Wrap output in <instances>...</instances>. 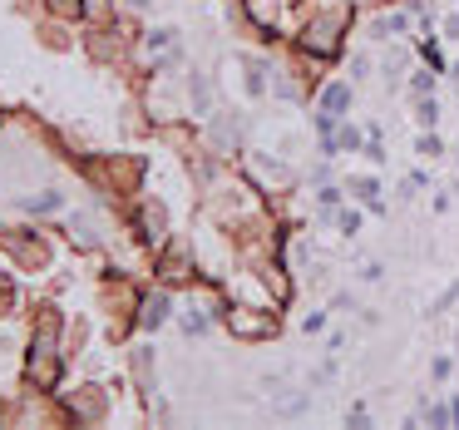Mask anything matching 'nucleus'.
I'll return each instance as SVG.
<instances>
[{
  "label": "nucleus",
  "mask_w": 459,
  "mask_h": 430,
  "mask_svg": "<svg viewBox=\"0 0 459 430\" xmlns=\"http://www.w3.org/2000/svg\"><path fill=\"white\" fill-rule=\"evenodd\" d=\"M356 193H361L371 208H380V183H375V178H361V183H356Z\"/></svg>",
  "instance_id": "9d476101"
},
{
  "label": "nucleus",
  "mask_w": 459,
  "mask_h": 430,
  "mask_svg": "<svg viewBox=\"0 0 459 430\" xmlns=\"http://www.w3.org/2000/svg\"><path fill=\"white\" fill-rule=\"evenodd\" d=\"M79 15H84V20H109V0H84Z\"/></svg>",
  "instance_id": "1a4fd4ad"
},
{
  "label": "nucleus",
  "mask_w": 459,
  "mask_h": 430,
  "mask_svg": "<svg viewBox=\"0 0 459 430\" xmlns=\"http://www.w3.org/2000/svg\"><path fill=\"white\" fill-rule=\"evenodd\" d=\"M168 292H153V297H143V327H163L168 321Z\"/></svg>",
  "instance_id": "423d86ee"
},
{
  "label": "nucleus",
  "mask_w": 459,
  "mask_h": 430,
  "mask_svg": "<svg viewBox=\"0 0 459 430\" xmlns=\"http://www.w3.org/2000/svg\"><path fill=\"white\" fill-rule=\"evenodd\" d=\"M227 327H233L238 337H252V341H262V337H272V332H277V316H267V312H252V307H233V312H227Z\"/></svg>",
  "instance_id": "7ed1b4c3"
},
{
  "label": "nucleus",
  "mask_w": 459,
  "mask_h": 430,
  "mask_svg": "<svg viewBox=\"0 0 459 430\" xmlns=\"http://www.w3.org/2000/svg\"><path fill=\"white\" fill-rule=\"evenodd\" d=\"M346 20H351V10H331V15L311 20V25L302 30V49H306V55H336V49H341V30H346Z\"/></svg>",
  "instance_id": "f03ea898"
},
{
  "label": "nucleus",
  "mask_w": 459,
  "mask_h": 430,
  "mask_svg": "<svg viewBox=\"0 0 459 430\" xmlns=\"http://www.w3.org/2000/svg\"><path fill=\"white\" fill-rule=\"evenodd\" d=\"M139 228H143V243H153V247H158V243H163V208H153V203H148V208L139 213Z\"/></svg>",
  "instance_id": "39448f33"
},
{
  "label": "nucleus",
  "mask_w": 459,
  "mask_h": 430,
  "mask_svg": "<svg viewBox=\"0 0 459 430\" xmlns=\"http://www.w3.org/2000/svg\"><path fill=\"white\" fill-rule=\"evenodd\" d=\"M346 104H351V84H326V89H321V114H316L321 134L336 129V119L346 114Z\"/></svg>",
  "instance_id": "20e7f679"
},
{
  "label": "nucleus",
  "mask_w": 459,
  "mask_h": 430,
  "mask_svg": "<svg viewBox=\"0 0 459 430\" xmlns=\"http://www.w3.org/2000/svg\"><path fill=\"white\" fill-rule=\"evenodd\" d=\"M79 6H84V0H49L54 15H79Z\"/></svg>",
  "instance_id": "9b49d317"
},
{
  "label": "nucleus",
  "mask_w": 459,
  "mask_h": 430,
  "mask_svg": "<svg viewBox=\"0 0 459 430\" xmlns=\"http://www.w3.org/2000/svg\"><path fill=\"white\" fill-rule=\"evenodd\" d=\"M148 45H153V49H168V45H173V30H153Z\"/></svg>",
  "instance_id": "f8f14e48"
},
{
  "label": "nucleus",
  "mask_w": 459,
  "mask_h": 430,
  "mask_svg": "<svg viewBox=\"0 0 459 430\" xmlns=\"http://www.w3.org/2000/svg\"><path fill=\"white\" fill-rule=\"evenodd\" d=\"M54 332H60V321H54V312H45L40 327H35V341H30V366H25V376H30V381H40V386H54V376H60Z\"/></svg>",
  "instance_id": "f257e3e1"
},
{
  "label": "nucleus",
  "mask_w": 459,
  "mask_h": 430,
  "mask_svg": "<svg viewBox=\"0 0 459 430\" xmlns=\"http://www.w3.org/2000/svg\"><path fill=\"white\" fill-rule=\"evenodd\" d=\"M163 277H168V282H183V277H188V252H183V247H173V252L163 257Z\"/></svg>",
  "instance_id": "0eeeda50"
},
{
  "label": "nucleus",
  "mask_w": 459,
  "mask_h": 430,
  "mask_svg": "<svg viewBox=\"0 0 459 430\" xmlns=\"http://www.w3.org/2000/svg\"><path fill=\"white\" fill-rule=\"evenodd\" d=\"M10 247L20 252V262H30V267H40L45 262V243H30V238H10Z\"/></svg>",
  "instance_id": "6e6552de"
}]
</instances>
